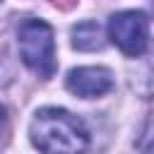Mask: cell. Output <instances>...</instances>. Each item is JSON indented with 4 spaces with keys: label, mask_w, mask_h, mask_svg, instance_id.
<instances>
[{
    "label": "cell",
    "mask_w": 154,
    "mask_h": 154,
    "mask_svg": "<svg viewBox=\"0 0 154 154\" xmlns=\"http://www.w3.org/2000/svg\"><path fill=\"white\" fill-rule=\"evenodd\" d=\"M31 142L43 154H84L89 132L84 123L65 108H41L29 125Z\"/></svg>",
    "instance_id": "cell-1"
},
{
    "label": "cell",
    "mask_w": 154,
    "mask_h": 154,
    "mask_svg": "<svg viewBox=\"0 0 154 154\" xmlns=\"http://www.w3.org/2000/svg\"><path fill=\"white\" fill-rule=\"evenodd\" d=\"M17 43L19 55L29 70H34L38 77L48 79L55 72V41L53 29L43 19H22L17 26Z\"/></svg>",
    "instance_id": "cell-2"
},
{
    "label": "cell",
    "mask_w": 154,
    "mask_h": 154,
    "mask_svg": "<svg viewBox=\"0 0 154 154\" xmlns=\"http://www.w3.org/2000/svg\"><path fill=\"white\" fill-rule=\"evenodd\" d=\"M108 36L125 55L137 58L147 51L149 43V19L140 10L118 12L108 22Z\"/></svg>",
    "instance_id": "cell-3"
},
{
    "label": "cell",
    "mask_w": 154,
    "mask_h": 154,
    "mask_svg": "<svg viewBox=\"0 0 154 154\" xmlns=\"http://www.w3.org/2000/svg\"><path fill=\"white\" fill-rule=\"evenodd\" d=\"M65 87L82 99H94L113 89V75L106 67H77L67 75Z\"/></svg>",
    "instance_id": "cell-4"
},
{
    "label": "cell",
    "mask_w": 154,
    "mask_h": 154,
    "mask_svg": "<svg viewBox=\"0 0 154 154\" xmlns=\"http://www.w3.org/2000/svg\"><path fill=\"white\" fill-rule=\"evenodd\" d=\"M106 43L103 38V31L96 22H82L72 29V46L77 51H101Z\"/></svg>",
    "instance_id": "cell-5"
},
{
    "label": "cell",
    "mask_w": 154,
    "mask_h": 154,
    "mask_svg": "<svg viewBox=\"0 0 154 154\" xmlns=\"http://www.w3.org/2000/svg\"><path fill=\"white\" fill-rule=\"evenodd\" d=\"M137 147H140V154H154V113L149 116V120L137 140Z\"/></svg>",
    "instance_id": "cell-6"
},
{
    "label": "cell",
    "mask_w": 154,
    "mask_h": 154,
    "mask_svg": "<svg viewBox=\"0 0 154 154\" xmlns=\"http://www.w3.org/2000/svg\"><path fill=\"white\" fill-rule=\"evenodd\" d=\"M5 123H7V111H5V106L0 103V135H2V130H5Z\"/></svg>",
    "instance_id": "cell-7"
},
{
    "label": "cell",
    "mask_w": 154,
    "mask_h": 154,
    "mask_svg": "<svg viewBox=\"0 0 154 154\" xmlns=\"http://www.w3.org/2000/svg\"><path fill=\"white\" fill-rule=\"evenodd\" d=\"M55 5H60V7H65V10H70L72 5H75V0H53Z\"/></svg>",
    "instance_id": "cell-8"
}]
</instances>
